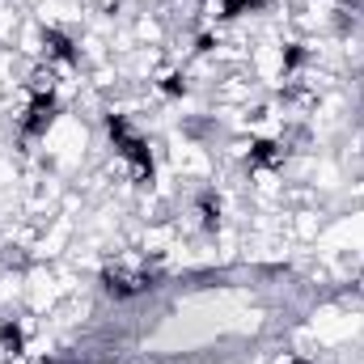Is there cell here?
Returning a JSON list of instances; mask_svg holds the SVG:
<instances>
[{
    "label": "cell",
    "mask_w": 364,
    "mask_h": 364,
    "mask_svg": "<svg viewBox=\"0 0 364 364\" xmlns=\"http://www.w3.org/2000/svg\"><path fill=\"white\" fill-rule=\"evenodd\" d=\"M102 4H106V9H119V4H123V0H102Z\"/></svg>",
    "instance_id": "5b68a950"
},
{
    "label": "cell",
    "mask_w": 364,
    "mask_h": 364,
    "mask_svg": "<svg viewBox=\"0 0 364 364\" xmlns=\"http://www.w3.org/2000/svg\"><path fill=\"white\" fill-rule=\"evenodd\" d=\"M149 81H153V90L166 93V97H186V90H191V73L182 64H157Z\"/></svg>",
    "instance_id": "7a4b0ae2"
},
{
    "label": "cell",
    "mask_w": 364,
    "mask_h": 364,
    "mask_svg": "<svg viewBox=\"0 0 364 364\" xmlns=\"http://www.w3.org/2000/svg\"><path fill=\"white\" fill-rule=\"evenodd\" d=\"M292 229H296L301 237H314V233H318V212H296V216H292Z\"/></svg>",
    "instance_id": "277c9868"
},
{
    "label": "cell",
    "mask_w": 364,
    "mask_h": 364,
    "mask_svg": "<svg viewBox=\"0 0 364 364\" xmlns=\"http://www.w3.org/2000/svg\"><path fill=\"white\" fill-rule=\"evenodd\" d=\"M360 364H364V360H360Z\"/></svg>",
    "instance_id": "8992f818"
},
{
    "label": "cell",
    "mask_w": 364,
    "mask_h": 364,
    "mask_svg": "<svg viewBox=\"0 0 364 364\" xmlns=\"http://www.w3.org/2000/svg\"><path fill=\"white\" fill-rule=\"evenodd\" d=\"M21 30V0H0V47H13Z\"/></svg>",
    "instance_id": "3957f363"
},
{
    "label": "cell",
    "mask_w": 364,
    "mask_h": 364,
    "mask_svg": "<svg viewBox=\"0 0 364 364\" xmlns=\"http://www.w3.org/2000/svg\"><path fill=\"white\" fill-rule=\"evenodd\" d=\"M153 284H157V272L144 259V250H127V255L102 263V292L114 296V301H132V296L149 292Z\"/></svg>",
    "instance_id": "6da1fadb"
}]
</instances>
